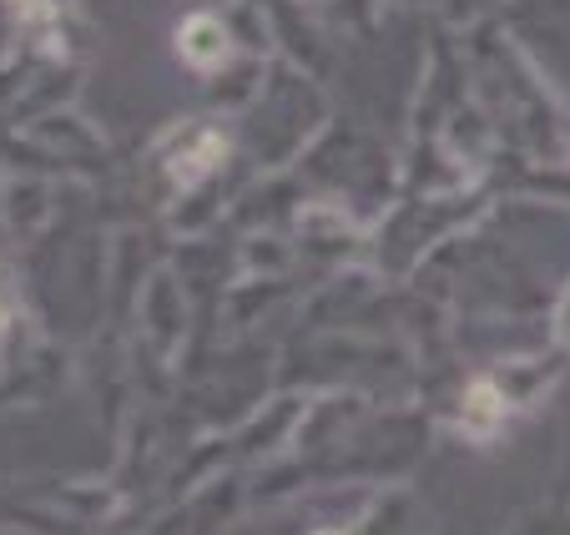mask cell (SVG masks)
I'll return each mask as SVG.
<instances>
[{"label":"cell","mask_w":570,"mask_h":535,"mask_svg":"<svg viewBox=\"0 0 570 535\" xmlns=\"http://www.w3.org/2000/svg\"><path fill=\"white\" fill-rule=\"evenodd\" d=\"M183 51L193 56L197 66L217 61V56H223V26H217V21H207V16H197V21L187 26V41H183Z\"/></svg>","instance_id":"obj_1"}]
</instances>
